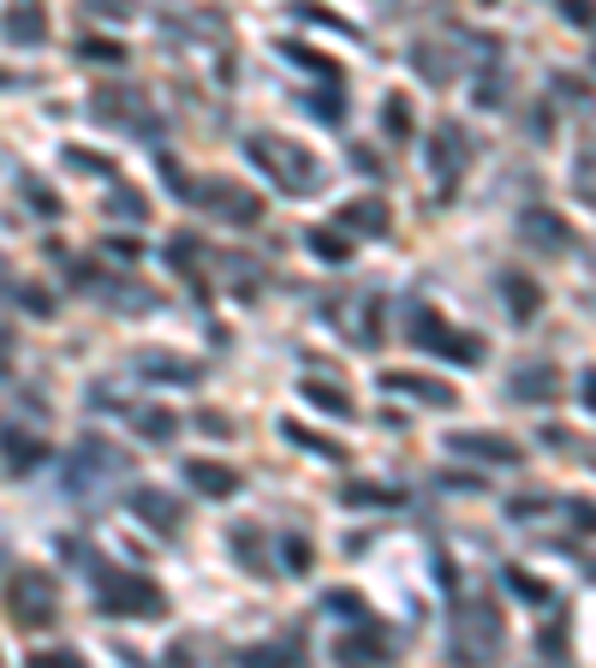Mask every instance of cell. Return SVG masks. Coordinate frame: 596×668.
Instances as JSON below:
<instances>
[{"label":"cell","mask_w":596,"mask_h":668,"mask_svg":"<svg viewBox=\"0 0 596 668\" xmlns=\"http://www.w3.org/2000/svg\"><path fill=\"white\" fill-rule=\"evenodd\" d=\"M197 430H209V436H233V424H227L221 412H197Z\"/></svg>","instance_id":"cell-30"},{"label":"cell","mask_w":596,"mask_h":668,"mask_svg":"<svg viewBox=\"0 0 596 668\" xmlns=\"http://www.w3.org/2000/svg\"><path fill=\"white\" fill-rule=\"evenodd\" d=\"M388 651H394V645H388L382 627H376V621H358V633L340 639L335 657H340V663H388Z\"/></svg>","instance_id":"cell-5"},{"label":"cell","mask_w":596,"mask_h":668,"mask_svg":"<svg viewBox=\"0 0 596 668\" xmlns=\"http://www.w3.org/2000/svg\"><path fill=\"white\" fill-rule=\"evenodd\" d=\"M185 477H192V489H203V496H215V501H227L239 489V472H233V465H221V460H192V465H185Z\"/></svg>","instance_id":"cell-10"},{"label":"cell","mask_w":596,"mask_h":668,"mask_svg":"<svg viewBox=\"0 0 596 668\" xmlns=\"http://www.w3.org/2000/svg\"><path fill=\"white\" fill-rule=\"evenodd\" d=\"M579 394H585V406L596 412V371H585V388H579Z\"/></svg>","instance_id":"cell-34"},{"label":"cell","mask_w":596,"mask_h":668,"mask_svg":"<svg viewBox=\"0 0 596 668\" xmlns=\"http://www.w3.org/2000/svg\"><path fill=\"white\" fill-rule=\"evenodd\" d=\"M245 156L257 161L263 173H269L281 192H293V197H304V192H316V180H323V168H316V156L311 149H299L293 137H275V132H263V137H251L245 144Z\"/></svg>","instance_id":"cell-1"},{"label":"cell","mask_w":596,"mask_h":668,"mask_svg":"<svg viewBox=\"0 0 596 668\" xmlns=\"http://www.w3.org/2000/svg\"><path fill=\"white\" fill-rule=\"evenodd\" d=\"M561 19L567 24H585V31H591V24H596V0H561Z\"/></svg>","instance_id":"cell-27"},{"label":"cell","mask_w":596,"mask_h":668,"mask_svg":"<svg viewBox=\"0 0 596 668\" xmlns=\"http://www.w3.org/2000/svg\"><path fill=\"white\" fill-rule=\"evenodd\" d=\"M84 60H125V42H108V36H90V42H78Z\"/></svg>","instance_id":"cell-25"},{"label":"cell","mask_w":596,"mask_h":668,"mask_svg":"<svg viewBox=\"0 0 596 668\" xmlns=\"http://www.w3.org/2000/svg\"><path fill=\"white\" fill-rule=\"evenodd\" d=\"M132 513H144V525H149V532H161V537H173V532H180V520H185V508L173 496H161V489H137Z\"/></svg>","instance_id":"cell-7"},{"label":"cell","mask_w":596,"mask_h":668,"mask_svg":"<svg viewBox=\"0 0 596 668\" xmlns=\"http://www.w3.org/2000/svg\"><path fill=\"white\" fill-rule=\"evenodd\" d=\"M0 448H7V465H12V472H31V465L48 453L42 436H19L12 424H7V436H0Z\"/></svg>","instance_id":"cell-14"},{"label":"cell","mask_w":596,"mask_h":668,"mask_svg":"<svg viewBox=\"0 0 596 668\" xmlns=\"http://www.w3.org/2000/svg\"><path fill=\"white\" fill-rule=\"evenodd\" d=\"M382 125H388V137H412V102H405V96H388Z\"/></svg>","instance_id":"cell-22"},{"label":"cell","mask_w":596,"mask_h":668,"mask_svg":"<svg viewBox=\"0 0 596 668\" xmlns=\"http://www.w3.org/2000/svg\"><path fill=\"white\" fill-rule=\"evenodd\" d=\"M90 7L96 12H120V19H125V12H132V0H90Z\"/></svg>","instance_id":"cell-33"},{"label":"cell","mask_w":596,"mask_h":668,"mask_svg":"<svg viewBox=\"0 0 596 668\" xmlns=\"http://www.w3.org/2000/svg\"><path fill=\"white\" fill-rule=\"evenodd\" d=\"M429 161H436V173L441 180H453V173L465 168V161H472V137L460 132V125H436V144H429Z\"/></svg>","instance_id":"cell-6"},{"label":"cell","mask_w":596,"mask_h":668,"mask_svg":"<svg viewBox=\"0 0 596 668\" xmlns=\"http://www.w3.org/2000/svg\"><path fill=\"white\" fill-rule=\"evenodd\" d=\"M108 209H113V216H125V221H144L149 216V204L137 192H125V185H120V192H108Z\"/></svg>","instance_id":"cell-24"},{"label":"cell","mask_w":596,"mask_h":668,"mask_svg":"<svg viewBox=\"0 0 596 668\" xmlns=\"http://www.w3.org/2000/svg\"><path fill=\"white\" fill-rule=\"evenodd\" d=\"M555 364H525V371L513 376V400H555Z\"/></svg>","instance_id":"cell-13"},{"label":"cell","mask_w":596,"mask_h":668,"mask_svg":"<svg viewBox=\"0 0 596 668\" xmlns=\"http://www.w3.org/2000/svg\"><path fill=\"white\" fill-rule=\"evenodd\" d=\"M7 609H12V621H19V627L42 633V627L60 621V585L42 573V567H24V573L7 585Z\"/></svg>","instance_id":"cell-2"},{"label":"cell","mask_w":596,"mask_h":668,"mask_svg":"<svg viewBox=\"0 0 596 668\" xmlns=\"http://www.w3.org/2000/svg\"><path fill=\"white\" fill-rule=\"evenodd\" d=\"M287 436H293L299 448H311V453H328V460H340V442H328V436H311V430H299V424H287Z\"/></svg>","instance_id":"cell-26"},{"label":"cell","mask_w":596,"mask_h":668,"mask_svg":"<svg viewBox=\"0 0 596 668\" xmlns=\"http://www.w3.org/2000/svg\"><path fill=\"white\" fill-rule=\"evenodd\" d=\"M24 197H31V204L42 209V216H60V197H54V192H42V180H24Z\"/></svg>","instance_id":"cell-28"},{"label":"cell","mask_w":596,"mask_h":668,"mask_svg":"<svg viewBox=\"0 0 596 668\" xmlns=\"http://www.w3.org/2000/svg\"><path fill=\"white\" fill-rule=\"evenodd\" d=\"M501 299L513 305V317H519V323H531V317L543 311V287L531 281V275H501Z\"/></svg>","instance_id":"cell-12"},{"label":"cell","mask_w":596,"mask_h":668,"mask_svg":"<svg viewBox=\"0 0 596 668\" xmlns=\"http://www.w3.org/2000/svg\"><path fill=\"white\" fill-rule=\"evenodd\" d=\"M304 245H311L323 263H346L352 257V239H340L335 227H311V233H304Z\"/></svg>","instance_id":"cell-16"},{"label":"cell","mask_w":596,"mask_h":668,"mask_svg":"<svg viewBox=\"0 0 596 668\" xmlns=\"http://www.w3.org/2000/svg\"><path fill=\"white\" fill-rule=\"evenodd\" d=\"M346 501H394L388 489H370V484H346Z\"/></svg>","instance_id":"cell-32"},{"label":"cell","mask_w":596,"mask_h":668,"mask_svg":"<svg viewBox=\"0 0 596 668\" xmlns=\"http://www.w3.org/2000/svg\"><path fill=\"white\" fill-rule=\"evenodd\" d=\"M405 335H412L417 347L441 352V359H460V364H477V359H484V340L448 329V323H441L436 311H424V305H412V329H405Z\"/></svg>","instance_id":"cell-4"},{"label":"cell","mask_w":596,"mask_h":668,"mask_svg":"<svg viewBox=\"0 0 596 668\" xmlns=\"http://www.w3.org/2000/svg\"><path fill=\"white\" fill-rule=\"evenodd\" d=\"M96 591H101V609L108 615H132V621L161 615V591L137 573H120V567H96Z\"/></svg>","instance_id":"cell-3"},{"label":"cell","mask_w":596,"mask_h":668,"mask_svg":"<svg viewBox=\"0 0 596 668\" xmlns=\"http://www.w3.org/2000/svg\"><path fill=\"white\" fill-rule=\"evenodd\" d=\"M304 567H311V544L293 532V537H287V573H304Z\"/></svg>","instance_id":"cell-29"},{"label":"cell","mask_w":596,"mask_h":668,"mask_svg":"<svg viewBox=\"0 0 596 668\" xmlns=\"http://www.w3.org/2000/svg\"><path fill=\"white\" fill-rule=\"evenodd\" d=\"M42 36H48V12H42V0H12V7H7V42L36 48Z\"/></svg>","instance_id":"cell-8"},{"label":"cell","mask_w":596,"mask_h":668,"mask_svg":"<svg viewBox=\"0 0 596 668\" xmlns=\"http://www.w3.org/2000/svg\"><path fill=\"white\" fill-rule=\"evenodd\" d=\"M388 394H412V400H429V406H453V388L448 382H424V376H405V371H388L382 376Z\"/></svg>","instance_id":"cell-11"},{"label":"cell","mask_w":596,"mask_h":668,"mask_svg":"<svg viewBox=\"0 0 596 668\" xmlns=\"http://www.w3.org/2000/svg\"><path fill=\"white\" fill-rule=\"evenodd\" d=\"M323 603H328V609L340 615V621H370V603H364L358 591H328Z\"/></svg>","instance_id":"cell-20"},{"label":"cell","mask_w":596,"mask_h":668,"mask_svg":"<svg viewBox=\"0 0 596 668\" xmlns=\"http://www.w3.org/2000/svg\"><path fill=\"white\" fill-rule=\"evenodd\" d=\"M137 430H144L149 442H173V430H180V418H173V412H144V418H137Z\"/></svg>","instance_id":"cell-23"},{"label":"cell","mask_w":596,"mask_h":668,"mask_svg":"<svg viewBox=\"0 0 596 668\" xmlns=\"http://www.w3.org/2000/svg\"><path fill=\"white\" fill-rule=\"evenodd\" d=\"M507 585H513V591H525V597H537V603H549V591H543L537 579H525V573H507Z\"/></svg>","instance_id":"cell-31"},{"label":"cell","mask_w":596,"mask_h":668,"mask_svg":"<svg viewBox=\"0 0 596 668\" xmlns=\"http://www.w3.org/2000/svg\"><path fill=\"white\" fill-rule=\"evenodd\" d=\"M304 400H311V406H323V412H340V418L352 412V394H340V388L316 382V376H304Z\"/></svg>","instance_id":"cell-19"},{"label":"cell","mask_w":596,"mask_h":668,"mask_svg":"<svg viewBox=\"0 0 596 668\" xmlns=\"http://www.w3.org/2000/svg\"><path fill=\"white\" fill-rule=\"evenodd\" d=\"M346 221H352V227H370V233H388V209L376 204V197H364V204H346Z\"/></svg>","instance_id":"cell-21"},{"label":"cell","mask_w":596,"mask_h":668,"mask_svg":"<svg viewBox=\"0 0 596 668\" xmlns=\"http://www.w3.org/2000/svg\"><path fill=\"white\" fill-rule=\"evenodd\" d=\"M144 371H156V382H197V364L192 359H161V352H149Z\"/></svg>","instance_id":"cell-18"},{"label":"cell","mask_w":596,"mask_h":668,"mask_svg":"<svg viewBox=\"0 0 596 668\" xmlns=\"http://www.w3.org/2000/svg\"><path fill=\"white\" fill-rule=\"evenodd\" d=\"M209 204L221 209V216H239V221H251V216H257V204H251V197H239V192H233V180H215Z\"/></svg>","instance_id":"cell-17"},{"label":"cell","mask_w":596,"mask_h":668,"mask_svg":"<svg viewBox=\"0 0 596 668\" xmlns=\"http://www.w3.org/2000/svg\"><path fill=\"white\" fill-rule=\"evenodd\" d=\"M525 239H531V245H549V251H567V221L531 209V216H525Z\"/></svg>","instance_id":"cell-15"},{"label":"cell","mask_w":596,"mask_h":668,"mask_svg":"<svg viewBox=\"0 0 596 668\" xmlns=\"http://www.w3.org/2000/svg\"><path fill=\"white\" fill-rule=\"evenodd\" d=\"M453 453H477V460H496V465H519V442H507V436H477V430H460L448 436Z\"/></svg>","instance_id":"cell-9"}]
</instances>
